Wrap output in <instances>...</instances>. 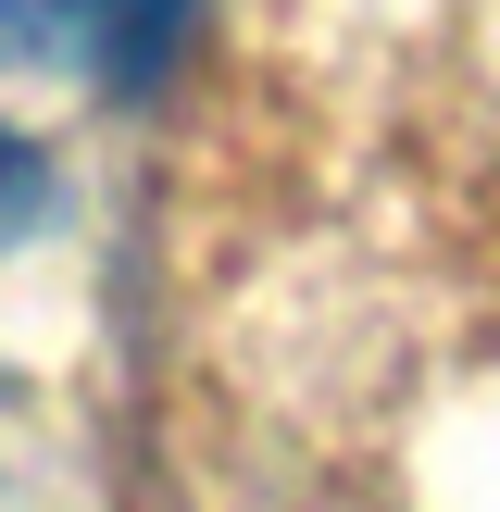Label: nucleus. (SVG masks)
Returning a JSON list of instances; mask_svg holds the SVG:
<instances>
[{"label":"nucleus","mask_w":500,"mask_h":512,"mask_svg":"<svg viewBox=\"0 0 500 512\" xmlns=\"http://www.w3.org/2000/svg\"><path fill=\"white\" fill-rule=\"evenodd\" d=\"M188 13L200 0H0V50L13 63H100L113 88H138Z\"/></svg>","instance_id":"nucleus-1"},{"label":"nucleus","mask_w":500,"mask_h":512,"mask_svg":"<svg viewBox=\"0 0 500 512\" xmlns=\"http://www.w3.org/2000/svg\"><path fill=\"white\" fill-rule=\"evenodd\" d=\"M38 225H50V163L13 138V125H0V250H13V238H38Z\"/></svg>","instance_id":"nucleus-2"}]
</instances>
